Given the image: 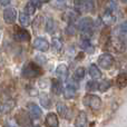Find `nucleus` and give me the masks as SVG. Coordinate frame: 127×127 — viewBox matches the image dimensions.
Returning a JSON list of instances; mask_svg holds the SVG:
<instances>
[{"label": "nucleus", "mask_w": 127, "mask_h": 127, "mask_svg": "<svg viewBox=\"0 0 127 127\" xmlns=\"http://www.w3.org/2000/svg\"><path fill=\"white\" fill-rule=\"evenodd\" d=\"M41 74H42L41 67L32 62L28 63L26 66H24L21 71L22 77H25V78H36V77L40 76Z\"/></svg>", "instance_id": "1"}, {"label": "nucleus", "mask_w": 127, "mask_h": 127, "mask_svg": "<svg viewBox=\"0 0 127 127\" xmlns=\"http://www.w3.org/2000/svg\"><path fill=\"white\" fill-rule=\"evenodd\" d=\"M78 28L81 31V36L83 38H87L89 39V37L93 35V28H94V21L90 17H86L80 19V21L78 22Z\"/></svg>", "instance_id": "2"}, {"label": "nucleus", "mask_w": 127, "mask_h": 127, "mask_svg": "<svg viewBox=\"0 0 127 127\" xmlns=\"http://www.w3.org/2000/svg\"><path fill=\"white\" fill-rule=\"evenodd\" d=\"M83 104L87 107H89L93 110H98L101 107V99L97 95L93 94H87L84 96L83 98Z\"/></svg>", "instance_id": "3"}, {"label": "nucleus", "mask_w": 127, "mask_h": 127, "mask_svg": "<svg viewBox=\"0 0 127 127\" xmlns=\"http://www.w3.org/2000/svg\"><path fill=\"white\" fill-rule=\"evenodd\" d=\"M94 8L92 0H75V10L78 13L92 11Z\"/></svg>", "instance_id": "4"}, {"label": "nucleus", "mask_w": 127, "mask_h": 127, "mask_svg": "<svg viewBox=\"0 0 127 127\" xmlns=\"http://www.w3.org/2000/svg\"><path fill=\"white\" fill-rule=\"evenodd\" d=\"M114 64V57L110 54H101L98 57V65L104 69H109Z\"/></svg>", "instance_id": "5"}, {"label": "nucleus", "mask_w": 127, "mask_h": 127, "mask_svg": "<svg viewBox=\"0 0 127 127\" xmlns=\"http://www.w3.org/2000/svg\"><path fill=\"white\" fill-rule=\"evenodd\" d=\"M13 38L17 41H29L30 40V33L24 28L16 26L15 27V32H13Z\"/></svg>", "instance_id": "6"}, {"label": "nucleus", "mask_w": 127, "mask_h": 127, "mask_svg": "<svg viewBox=\"0 0 127 127\" xmlns=\"http://www.w3.org/2000/svg\"><path fill=\"white\" fill-rule=\"evenodd\" d=\"M17 18V10L15 8H7L3 11V20L6 21V24L11 25L16 21Z\"/></svg>", "instance_id": "7"}, {"label": "nucleus", "mask_w": 127, "mask_h": 127, "mask_svg": "<svg viewBox=\"0 0 127 127\" xmlns=\"http://www.w3.org/2000/svg\"><path fill=\"white\" fill-rule=\"evenodd\" d=\"M33 47L39 51H47L49 49V47H50V45H49L47 39H45V38H42V37H39V38H37V39H35V41H33Z\"/></svg>", "instance_id": "8"}, {"label": "nucleus", "mask_w": 127, "mask_h": 127, "mask_svg": "<svg viewBox=\"0 0 127 127\" xmlns=\"http://www.w3.org/2000/svg\"><path fill=\"white\" fill-rule=\"evenodd\" d=\"M27 107H28L29 114H30L31 118H33V119L37 121V119H39L40 117H41L42 112H41V109H40V107L38 105H36V104H33V103H29Z\"/></svg>", "instance_id": "9"}, {"label": "nucleus", "mask_w": 127, "mask_h": 127, "mask_svg": "<svg viewBox=\"0 0 127 127\" xmlns=\"http://www.w3.org/2000/svg\"><path fill=\"white\" fill-rule=\"evenodd\" d=\"M45 125L48 127H58L59 126L58 116L55 113H49V114H47L46 119H45Z\"/></svg>", "instance_id": "10"}, {"label": "nucleus", "mask_w": 127, "mask_h": 127, "mask_svg": "<svg viewBox=\"0 0 127 127\" xmlns=\"http://www.w3.org/2000/svg\"><path fill=\"white\" fill-rule=\"evenodd\" d=\"M64 97L66 99H71L76 95V86L74 84H67L66 88L64 89Z\"/></svg>", "instance_id": "11"}, {"label": "nucleus", "mask_w": 127, "mask_h": 127, "mask_svg": "<svg viewBox=\"0 0 127 127\" xmlns=\"http://www.w3.org/2000/svg\"><path fill=\"white\" fill-rule=\"evenodd\" d=\"M87 125V115L84 110H80L78 113L76 117V121H75V126L77 127H85Z\"/></svg>", "instance_id": "12"}, {"label": "nucleus", "mask_w": 127, "mask_h": 127, "mask_svg": "<svg viewBox=\"0 0 127 127\" xmlns=\"http://www.w3.org/2000/svg\"><path fill=\"white\" fill-rule=\"evenodd\" d=\"M51 92L56 95H60L64 92L63 90V85L62 81L57 78H53L51 79Z\"/></svg>", "instance_id": "13"}, {"label": "nucleus", "mask_w": 127, "mask_h": 127, "mask_svg": "<svg viewBox=\"0 0 127 127\" xmlns=\"http://www.w3.org/2000/svg\"><path fill=\"white\" fill-rule=\"evenodd\" d=\"M15 107V101L13 100H7L0 104V114H6V113L10 112L12 108Z\"/></svg>", "instance_id": "14"}, {"label": "nucleus", "mask_w": 127, "mask_h": 127, "mask_svg": "<svg viewBox=\"0 0 127 127\" xmlns=\"http://www.w3.org/2000/svg\"><path fill=\"white\" fill-rule=\"evenodd\" d=\"M77 11L75 12V11H67V12H65L63 15V19L65 20V21H67L68 24H74V21H76L77 20V17H78V15H77Z\"/></svg>", "instance_id": "15"}, {"label": "nucleus", "mask_w": 127, "mask_h": 127, "mask_svg": "<svg viewBox=\"0 0 127 127\" xmlns=\"http://www.w3.org/2000/svg\"><path fill=\"white\" fill-rule=\"evenodd\" d=\"M116 84L118 88H125L127 86V74L126 72H121L116 78Z\"/></svg>", "instance_id": "16"}, {"label": "nucleus", "mask_w": 127, "mask_h": 127, "mask_svg": "<svg viewBox=\"0 0 127 127\" xmlns=\"http://www.w3.org/2000/svg\"><path fill=\"white\" fill-rule=\"evenodd\" d=\"M56 109H57L58 114H59V116L62 117V118H68V108L66 105H64L62 103H58L57 106H56Z\"/></svg>", "instance_id": "17"}, {"label": "nucleus", "mask_w": 127, "mask_h": 127, "mask_svg": "<svg viewBox=\"0 0 127 127\" xmlns=\"http://www.w3.org/2000/svg\"><path fill=\"white\" fill-rule=\"evenodd\" d=\"M19 21H20V25L24 27H28L30 26L31 24V20H30V16L26 12H20L19 13Z\"/></svg>", "instance_id": "18"}, {"label": "nucleus", "mask_w": 127, "mask_h": 127, "mask_svg": "<svg viewBox=\"0 0 127 127\" xmlns=\"http://www.w3.org/2000/svg\"><path fill=\"white\" fill-rule=\"evenodd\" d=\"M89 75L92 76V78L98 79L101 77V71L99 70V68L96 65H90L89 67Z\"/></svg>", "instance_id": "19"}, {"label": "nucleus", "mask_w": 127, "mask_h": 127, "mask_svg": "<svg viewBox=\"0 0 127 127\" xmlns=\"http://www.w3.org/2000/svg\"><path fill=\"white\" fill-rule=\"evenodd\" d=\"M56 75L65 78V77L68 75V67L65 65V64H60V65L56 68Z\"/></svg>", "instance_id": "20"}, {"label": "nucleus", "mask_w": 127, "mask_h": 127, "mask_svg": "<svg viewBox=\"0 0 127 127\" xmlns=\"http://www.w3.org/2000/svg\"><path fill=\"white\" fill-rule=\"evenodd\" d=\"M40 103H41V105L44 106L45 108L50 107L51 106V99H50V97H49V95L46 94V93L41 94V96H40Z\"/></svg>", "instance_id": "21"}, {"label": "nucleus", "mask_w": 127, "mask_h": 127, "mask_svg": "<svg viewBox=\"0 0 127 127\" xmlns=\"http://www.w3.org/2000/svg\"><path fill=\"white\" fill-rule=\"evenodd\" d=\"M85 77V69L83 67H79L75 70V74H74V79L75 80H81V79Z\"/></svg>", "instance_id": "22"}, {"label": "nucleus", "mask_w": 127, "mask_h": 127, "mask_svg": "<svg viewBox=\"0 0 127 127\" xmlns=\"http://www.w3.org/2000/svg\"><path fill=\"white\" fill-rule=\"evenodd\" d=\"M56 29V24L55 21H54V19H51V18H49L48 20H47L46 22V30L48 33H53L54 31H55Z\"/></svg>", "instance_id": "23"}, {"label": "nucleus", "mask_w": 127, "mask_h": 127, "mask_svg": "<svg viewBox=\"0 0 127 127\" xmlns=\"http://www.w3.org/2000/svg\"><path fill=\"white\" fill-rule=\"evenodd\" d=\"M110 86H112V81L104 80V81H101V83L98 84V90L99 92H106V90H108L110 88Z\"/></svg>", "instance_id": "24"}, {"label": "nucleus", "mask_w": 127, "mask_h": 127, "mask_svg": "<svg viewBox=\"0 0 127 127\" xmlns=\"http://www.w3.org/2000/svg\"><path fill=\"white\" fill-rule=\"evenodd\" d=\"M51 46H53V48L55 49V50L60 51L62 50V48H63V42H62V40H60L59 38H53Z\"/></svg>", "instance_id": "25"}, {"label": "nucleus", "mask_w": 127, "mask_h": 127, "mask_svg": "<svg viewBox=\"0 0 127 127\" xmlns=\"http://www.w3.org/2000/svg\"><path fill=\"white\" fill-rule=\"evenodd\" d=\"M36 8H37V7H36L31 1H29L28 3L26 4V7H25V12L28 13L29 16H31V15H33V13H35Z\"/></svg>", "instance_id": "26"}, {"label": "nucleus", "mask_w": 127, "mask_h": 127, "mask_svg": "<svg viewBox=\"0 0 127 127\" xmlns=\"http://www.w3.org/2000/svg\"><path fill=\"white\" fill-rule=\"evenodd\" d=\"M98 84L99 83H96L95 80L87 81V84H86V89L89 90V92H93V90L98 89Z\"/></svg>", "instance_id": "27"}, {"label": "nucleus", "mask_w": 127, "mask_h": 127, "mask_svg": "<svg viewBox=\"0 0 127 127\" xmlns=\"http://www.w3.org/2000/svg\"><path fill=\"white\" fill-rule=\"evenodd\" d=\"M76 32H77L76 26H75L74 24H69V25H68V27L66 28V33H67V35H69V36H74V35H76Z\"/></svg>", "instance_id": "28"}, {"label": "nucleus", "mask_w": 127, "mask_h": 127, "mask_svg": "<svg viewBox=\"0 0 127 127\" xmlns=\"http://www.w3.org/2000/svg\"><path fill=\"white\" fill-rule=\"evenodd\" d=\"M80 47L84 49V50H88L89 48H92V45H90L89 39L83 38V40H81V42H80Z\"/></svg>", "instance_id": "29"}, {"label": "nucleus", "mask_w": 127, "mask_h": 127, "mask_svg": "<svg viewBox=\"0 0 127 127\" xmlns=\"http://www.w3.org/2000/svg\"><path fill=\"white\" fill-rule=\"evenodd\" d=\"M117 32H118V35H125V33H127V21L123 22L117 28Z\"/></svg>", "instance_id": "30"}, {"label": "nucleus", "mask_w": 127, "mask_h": 127, "mask_svg": "<svg viewBox=\"0 0 127 127\" xmlns=\"http://www.w3.org/2000/svg\"><path fill=\"white\" fill-rule=\"evenodd\" d=\"M10 3H11V0H0V6H2V7L9 6Z\"/></svg>", "instance_id": "31"}, {"label": "nucleus", "mask_w": 127, "mask_h": 127, "mask_svg": "<svg viewBox=\"0 0 127 127\" xmlns=\"http://www.w3.org/2000/svg\"><path fill=\"white\" fill-rule=\"evenodd\" d=\"M30 1L32 2L37 8H40V7H41V1H40V0H30Z\"/></svg>", "instance_id": "32"}, {"label": "nucleus", "mask_w": 127, "mask_h": 127, "mask_svg": "<svg viewBox=\"0 0 127 127\" xmlns=\"http://www.w3.org/2000/svg\"><path fill=\"white\" fill-rule=\"evenodd\" d=\"M42 2H48V1H50V0H41Z\"/></svg>", "instance_id": "33"}, {"label": "nucleus", "mask_w": 127, "mask_h": 127, "mask_svg": "<svg viewBox=\"0 0 127 127\" xmlns=\"http://www.w3.org/2000/svg\"><path fill=\"white\" fill-rule=\"evenodd\" d=\"M122 1H123V2H126V1H127V0H122Z\"/></svg>", "instance_id": "34"}]
</instances>
